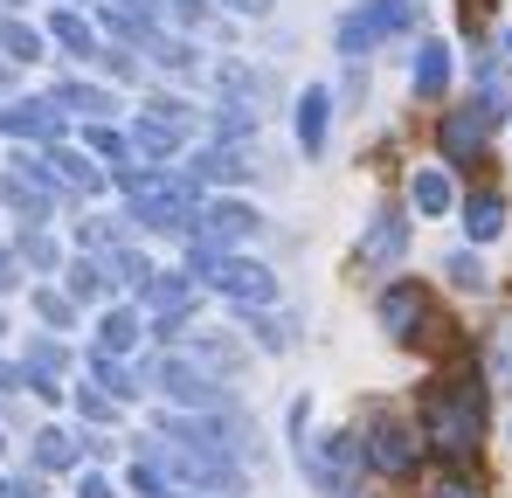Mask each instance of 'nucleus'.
Instances as JSON below:
<instances>
[{"label": "nucleus", "mask_w": 512, "mask_h": 498, "mask_svg": "<svg viewBox=\"0 0 512 498\" xmlns=\"http://www.w3.org/2000/svg\"><path fill=\"white\" fill-rule=\"evenodd\" d=\"M423 443L450 471H464L478 457V443H485V374L478 367L436 374L423 388Z\"/></svg>", "instance_id": "obj_1"}, {"label": "nucleus", "mask_w": 512, "mask_h": 498, "mask_svg": "<svg viewBox=\"0 0 512 498\" xmlns=\"http://www.w3.org/2000/svg\"><path fill=\"white\" fill-rule=\"evenodd\" d=\"M139 450L160 464V478H167L173 492H194V498H243L250 492V471L229 450H201V443H173V436H153Z\"/></svg>", "instance_id": "obj_2"}, {"label": "nucleus", "mask_w": 512, "mask_h": 498, "mask_svg": "<svg viewBox=\"0 0 512 498\" xmlns=\"http://www.w3.org/2000/svg\"><path fill=\"white\" fill-rule=\"evenodd\" d=\"M187 270L215 291V298H229V305H243V312H270L277 305V270L270 263H256L243 249H215V243H187Z\"/></svg>", "instance_id": "obj_3"}, {"label": "nucleus", "mask_w": 512, "mask_h": 498, "mask_svg": "<svg viewBox=\"0 0 512 498\" xmlns=\"http://www.w3.org/2000/svg\"><path fill=\"white\" fill-rule=\"evenodd\" d=\"M139 381L167 402V409H187V415H215V409H229L236 395L222 388V374H208L194 353H180V346H160L146 367H139Z\"/></svg>", "instance_id": "obj_4"}, {"label": "nucleus", "mask_w": 512, "mask_h": 498, "mask_svg": "<svg viewBox=\"0 0 512 498\" xmlns=\"http://www.w3.org/2000/svg\"><path fill=\"white\" fill-rule=\"evenodd\" d=\"M416 21H423L416 0H360V7H346L340 21H333V49H340L346 63H367L381 42L416 35Z\"/></svg>", "instance_id": "obj_5"}, {"label": "nucleus", "mask_w": 512, "mask_h": 498, "mask_svg": "<svg viewBox=\"0 0 512 498\" xmlns=\"http://www.w3.org/2000/svg\"><path fill=\"white\" fill-rule=\"evenodd\" d=\"M291 450H298V471H305V485L319 498H340V492H353V478H360V443L346 436V429H326V436H291Z\"/></svg>", "instance_id": "obj_6"}, {"label": "nucleus", "mask_w": 512, "mask_h": 498, "mask_svg": "<svg viewBox=\"0 0 512 498\" xmlns=\"http://www.w3.org/2000/svg\"><path fill=\"white\" fill-rule=\"evenodd\" d=\"M423 429L409 422V415L395 409H374L367 415V429H360V457H367V471H381V478H409L416 464H423Z\"/></svg>", "instance_id": "obj_7"}, {"label": "nucleus", "mask_w": 512, "mask_h": 498, "mask_svg": "<svg viewBox=\"0 0 512 498\" xmlns=\"http://www.w3.org/2000/svg\"><path fill=\"white\" fill-rule=\"evenodd\" d=\"M70 339L63 332H35L28 346H21V395H42V402H63V381H70Z\"/></svg>", "instance_id": "obj_8"}, {"label": "nucleus", "mask_w": 512, "mask_h": 498, "mask_svg": "<svg viewBox=\"0 0 512 498\" xmlns=\"http://www.w3.org/2000/svg\"><path fill=\"white\" fill-rule=\"evenodd\" d=\"M63 111L49 97H0V139H28V146H63Z\"/></svg>", "instance_id": "obj_9"}, {"label": "nucleus", "mask_w": 512, "mask_h": 498, "mask_svg": "<svg viewBox=\"0 0 512 498\" xmlns=\"http://www.w3.org/2000/svg\"><path fill=\"white\" fill-rule=\"evenodd\" d=\"M485 139H492V118H485L478 104H457V111L436 118V153L450 166H478L485 160Z\"/></svg>", "instance_id": "obj_10"}, {"label": "nucleus", "mask_w": 512, "mask_h": 498, "mask_svg": "<svg viewBox=\"0 0 512 498\" xmlns=\"http://www.w3.org/2000/svg\"><path fill=\"white\" fill-rule=\"evenodd\" d=\"M374 312H381V332H388V339L416 346L423 326H429V291L416 284V277H395V284L381 291V305H374Z\"/></svg>", "instance_id": "obj_11"}, {"label": "nucleus", "mask_w": 512, "mask_h": 498, "mask_svg": "<svg viewBox=\"0 0 512 498\" xmlns=\"http://www.w3.org/2000/svg\"><path fill=\"white\" fill-rule=\"evenodd\" d=\"M90 457V443L77 429H63V422H42L35 429V443H28V464H35V478H77Z\"/></svg>", "instance_id": "obj_12"}, {"label": "nucleus", "mask_w": 512, "mask_h": 498, "mask_svg": "<svg viewBox=\"0 0 512 498\" xmlns=\"http://www.w3.org/2000/svg\"><path fill=\"white\" fill-rule=\"evenodd\" d=\"M256 229H263V215H256L250 201H229V194H215V201L201 208V229H194V236H201V243H215V249H243ZM194 236H187V243H194Z\"/></svg>", "instance_id": "obj_13"}, {"label": "nucleus", "mask_w": 512, "mask_h": 498, "mask_svg": "<svg viewBox=\"0 0 512 498\" xmlns=\"http://www.w3.org/2000/svg\"><path fill=\"white\" fill-rule=\"evenodd\" d=\"M187 173L201 180V187H243V180H256V160H250V146H194L187 153Z\"/></svg>", "instance_id": "obj_14"}, {"label": "nucleus", "mask_w": 512, "mask_h": 498, "mask_svg": "<svg viewBox=\"0 0 512 498\" xmlns=\"http://www.w3.org/2000/svg\"><path fill=\"white\" fill-rule=\"evenodd\" d=\"M402 256H409V215L402 208H381L367 222V236H360V270H388Z\"/></svg>", "instance_id": "obj_15"}, {"label": "nucleus", "mask_w": 512, "mask_h": 498, "mask_svg": "<svg viewBox=\"0 0 512 498\" xmlns=\"http://www.w3.org/2000/svg\"><path fill=\"white\" fill-rule=\"evenodd\" d=\"M49 104H56L63 118H84V125H111V111H118V97H111L104 83H90V77L49 83Z\"/></svg>", "instance_id": "obj_16"}, {"label": "nucleus", "mask_w": 512, "mask_h": 498, "mask_svg": "<svg viewBox=\"0 0 512 498\" xmlns=\"http://www.w3.org/2000/svg\"><path fill=\"white\" fill-rule=\"evenodd\" d=\"M132 146H139V166H173V160H187V125L139 111L132 118Z\"/></svg>", "instance_id": "obj_17"}, {"label": "nucleus", "mask_w": 512, "mask_h": 498, "mask_svg": "<svg viewBox=\"0 0 512 498\" xmlns=\"http://www.w3.org/2000/svg\"><path fill=\"white\" fill-rule=\"evenodd\" d=\"M291 125H298V153H305V160H319V153H326V139H333V90H326V83H305V90H298V118H291Z\"/></svg>", "instance_id": "obj_18"}, {"label": "nucleus", "mask_w": 512, "mask_h": 498, "mask_svg": "<svg viewBox=\"0 0 512 498\" xmlns=\"http://www.w3.org/2000/svg\"><path fill=\"white\" fill-rule=\"evenodd\" d=\"M42 35H49V42H56V49H63L70 63H97V56H104L97 28H90L77 7H49V28H42Z\"/></svg>", "instance_id": "obj_19"}, {"label": "nucleus", "mask_w": 512, "mask_h": 498, "mask_svg": "<svg viewBox=\"0 0 512 498\" xmlns=\"http://www.w3.org/2000/svg\"><path fill=\"white\" fill-rule=\"evenodd\" d=\"M457 215H464V236H471V243H499V236H506V194H499V187L464 194Z\"/></svg>", "instance_id": "obj_20"}, {"label": "nucleus", "mask_w": 512, "mask_h": 498, "mask_svg": "<svg viewBox=\"0 0 512 498\" xmlns=\"http://www.w3.org/2000/svg\"><path fill=\"white\" fill-rule=\"evenodd\" d=\"M139 326H146V312H139V305H104V312H97V339H90V346L125 360V353L139 346Z\"/></svg>", "instance_id": "obj_21"}, {"label": "nucleus", "mask_w": 512, "mask_h": 498, "mask_svg": "<svg viewBox=\"0 0 512 498\" xmlns=\"http://www.w3.org/2000/svg\"><path fill=\"white\" fill-rule=\"evenodd\" d=\"M450 70H457V49L429 35L423 49H416V63H409V83H416V97H443V90H450Z\"/></svg>", "instance_id": "obj_22"}, {"label": "nucleus", "mask_w": 512, "mask_h": 498, "mask_svg": "<svg viewBox=\"0 0 512 498\" xmlns=\"http://www.w3.org/2000/svg\"><path fill=\"white\" fill-rule=\"evenodd\" d=\"M84 146H90V160L104 166L111 180L139 166V146H132V132H118V125H84Z\"/></svg>", "instance_id": "obj_23"}, {"label": "nucleus", "mask_w": 512, "mask_h": 498, "mask_svg": "<svg viewBox=\"0 0 512 498\" xmlns=\"http://www.w3.org/2000/svg\"><path fill=\"white\" fill-rule=\"evenodd\" d=\"M84 367H90V388H104L111 402H139V395H146V381H139V374H132L118 353H97V346H90Z\"/></svg>", "instance_id": "obj_24"}, {"label": "nucleus", "mask_w": 512, "mask_h": 498, "mask_svg": "<svg viewBox=\"0 0 512 498\" xmlns=\"http://www.w3.org/2000/svg\"><path fill=\"white\" fill-rule=\"evenodd\" d=\"M49 166H56V180H63V194H104V180H111V173H104V166L97 160H84V153H70V146H49Z\"/></svg>", "instance_id": "obj_25"}, {"label": "nucleus", "mask_w": 512, "mask_h": 498, "mask_svg": "<svg viewBox=\"0 0 512 498\" xmlns=\"http://www.w3.org/2000/svg\"><path fill=\"white\" fill-rule=\"evenodd\" d=\"M14 256H21V270H42V277H63V263H70L63 243H56L42 222H28V229L14 236Z\"/></svg>", "instance_id": "obj_26"}, {"label": "nucleus", "mask_w": 512, "mask_h": 498, "mask_svg": "<svg viewBox=\"0 0 512 498\" xmlns=\"http://www.w3.org/2000/svg\"><path fill=\"white\" fill-rule=\"evenodd\" d=\"M409 201H416V215L443 222V215L457 208V187H450V173H443V166H423V173L409 180Z\"/></svg>", "instance_id": "obj_27"}, {"label": "nucleus", "mask_w": 512, "mask_h": 498, "mask_svg": "<svg viewBox=\"0 0 512 498\" xmlns=\"http://www.w3.org/2000/svg\"><path fill=\"white\" fill-rule=\"evenodd\" d=\"M208 132H215V146H250V139H256V104L222 97V104L208 111Z\"/></svg>", "instance_id": "obj_28"}, {"label": "nucleus", "mask_w": 512, "mask_h": 498, "mask_svg": "<svg viewBox=\"0 0 512 498\" xmlns=\"http://www.w3.org/2000/svg\"><path fill=\"white\" fill-rule=\"evenodd\" d=\"M63 291H70L77 305H104V298H111V277H104L97 256H70V263H63Z\"/></svg>", "instance_id": "obj_29"}, {"label": "nucleus", "mask_w": 512, "mask_h": 498, "mask_svg": "<svg viewBox=\"0 0 512 498\" xmlns=\"http://www.w3.org/2000/svg\"><path fill=\"white\" fill-rule=\"evenodd\" d=\"M42 42H49V35H42V28H28L21 14H0V56H7L14 70L42 63Z\"/></svg>", "instance_id": "obj_30"}, {"label": "nucleus", "mask_w": 512, "mask_h": 498, "mask_svg": "<svg viewBox=\"0 0 512 498\" xmlns=\"http://www.w3.org/2000/svg\"><path fill=\"white\" fill-rule=\"evenodd\" d=\"M97 263H104V277H111V284H125V291H139V284L153 277V256H146V249H132V243L104 249Z\"/></svg>", "instance_id": "obj_31"}, {"label": "nucleus", "mask_w": 512, "mask_h": 498, "mask_svg": "<svg viewBox=\"0 0 512 498\" xmlns=\"http://www.w3.org/2000/svg\"><path fill=\"white\" fill-rule=\"evenodd\" d=\"M215 83H222V90H236V104H256V97L270 90V77L250 70V63H236V56H222V63H215Z\"/></svg>", "instance_id": "obj_32"}, {"label": "nucleus", "mask_w": 512, "mask_h": 498, "mask_svg": "<svg viewBox=\"0 0 512 498\" xmlns=\"http://www.w3.org/2000/svg\"><path fill=\"white\" fill-rule=\"evenodd\" d=\"M146 56H153L160 70H173V77H194V70H201V49H194L187 35H160V42H153Z\"/></svg>", "instance_id": "obj_33"}, {"label": "nucleus", "mask_w": 512, "mask_h": 498, "mask_svg": "<svg viewBox=\"0 0 512 498\" xmlns=\"http://www.w3.org/2000/svg\"><path fill=\"white\" fill-rule=\"evenodd\" d=\"M250 332H256L263 353H291V346H298V326H291L284 312H250Z\"/></svg>", "instance_id": "obj_34"}, {"label": "nucleus", "mask_w": 512, "mask_h": 498, "mask_svg": "<svg viewBox=\"0 0 512 498\" xmlns=\"http://www.w3.org/2000/svg\"><path fill=\"white\" fill-rule=\"evenodd\" d=\"M35 312H42V326L77 332V298H70V291H56V284H35Z\"/></svg>", "instance_id": "obj_35"}, {"label": "nucleus", "mask_w": 512, "mask_h": 498, "mask_svg": "<svg viewBox=\"0 0 512 498\" xmlns=\"http://www.w3.org/2000/svg\"><path fill=\"white\" fill-rule=\"evenodd\" d=\"M125 243V222H111V215H84L77 222V249L84 256H104V249H118Z\"/></svg>", "instance_id": "obj_36"}, {"label": "nucleus", "mask_w": 512, "mask_h": 498, "mask_svg": "<svg viewBox=\"0 0 512 498\" xmlns=\"http://www.w3.org/2000/svg\"><path fill=\"white\" fill-rule=\"evenodd\" d=\"M443 277H450L457 291H485V284H492L485 263H478V249H450V256H443Z\"/></svg>", "instance_id": "obj_37"}, {"label": "nucleus", "mask_w": 512, "mask_h": 498, "mask_svg": "<svg viewBox=\"0 0 512 498\" xmlns=\"http://www.w3.org/2000/svg\"><path fill=\"white\" fill-rule=\"evenodd\" d=\"M118 409L125 402H111L104 388H77V415H84L90 429H118Z\"/></svg>", "instance_id": "obj_38"}, {"label": "nucleus", "mask_w": 512, "mask_h": 498, "mask_svg": "<svg viewBox=\"0 0 512 498\" xmlns=\"http://www.w3.org/2000/svg\"><path fill=\"white\" fill-rule=\"evenodd\" d=\"M90 70H97V77H104V83H139V63H132L125 49H111V42H104V56H97Z\"/></svg>", "instance_id": "obj_39"}, {"label": "nucleus", "mask_w": 512, "mask_h": 498, "mask_svg": "<svg viewBox=\"0 0 512 498\" xmlns=\"http://www.w3.org/2000/svg\"><path fill=\"white\" fill-rule=\"evenodd\" d=\"M160 14H167V21H180V28H201V21L215 14V0H160Z\"/></svg>", "instance_id": "obj_40"}, {"label": "nucleus", "mask_w": 512, "mask_h": 498, "mask_svg": "<svg viewBox=\"0 0 512 498\" xmlns=\"http://www.w3.org/2000/svg\"><path fill=\"white\" fill-rule=\"evenodd\" d=\"M132 492H139V498H167L173 485L160 478V464H153V457H139V464H132Z\"/></svg>", "instance_id": "obj_41"}, {"label": "nucleus", "mask_w": 512, "mask_h": 498, "mask_svg": "<svg viewBox=\"0 0 512 498\" xmlns=\"http://www.w3.org/2000/svg\"><path fill=\"white\" fill-rule=\"evenodd\" d=\"M77 498H118V485H111V478H104V471H77Z\"/></svg>", "instance_id": "obj_42"}, {"label": "nucleus", "mask_w": 512, "mask_h": 498, "mask_svg": "<svg viewBox=\"0 0 512 498\" xmlns=\"http://www.w3.org/2000/svg\"><path fill=\"white\" fill-rule=\"evenodd\" d=\"M21 284V256H14V243H0V298Z\"/></svg>", "instance_id": "obj_43"}, {"label": "nucleus", "mask_w": 512, "mask_h": 498, "mask_svg": "<svg viewBox=\"0 0 512 498\" xmlns=\"http://www.w3.org/2000/svg\"><path fill=\"white\" fill-rule=\"evenodd\" d=\"M0 498H42V478H0Z\"/></svg>", "instance_id": "obj_44"}, {"label": "nucleus", "mask_w": 512, "mask_h": 498, "mask_svg": "<svg viewBox=\"0 0 512 498\" xmlns=\"http://www.w3.org/2000/svg\"><path fill=\"white\" fill-rule=\"evenodd\" d=\"M436 498H478V492H471L464 471H450V478H436Z\"/></svg>", "instance_id": "obj_45"}, {"label": "nucleus", "mask_w": 512, "mask_h": 498, "mask_svg": "<svg viewBox=\"0 0 512 498\" xmlns=\"http://www.w3.org/2000/svg\"><path fill=\"white\" fill-rule=\"evenodd\" d=\"M104 7H125V14H146V21H160V0H104Z\"/></svg>", "instance_id": "obj_46"}, {"label": "nucleus", "mask_w": 512, "mask_h": 498, "mask_svg": "<svg viewBox=\"0 0 512 498\" xmlns=\"http://www.w3.org/2000/svg\"><path fill=\"white\" fill-rule=\"evenodd\" d=\"M215 7H229V14H250V21H256V14H270V0H215Z\"/></svg>", "instance_id": "obj_47"}, {"label": "nucleus", "mask_w": 512, "mask_h": 498, "mask_svg": "<svg viewBox=\"0 0 512 498\" xmlns=\"http://www.w3.org/2000/svg\"><path fill=\"white\" fill-rule=\"evenodd\" d=\"M14 388H21V367H14V360H0V395H14Z\"/></svg>", "instance_id": "obj_48"}, {"label": "nucleus", "mask_w": 512, "mask_h": 498, "mask_svg": "<svg viewBox=\"0 0 512 498\" xmlns=\"http://www.w3.org/2000/svg\"><path fill=\"white\" fill-rule=\"evenodd\" d=\"M0 97H14V63L0 56Z\"/></svg>", "instance_id": "obj_49"}, {"label": "nucleus", "mask_w": 512, "mask_h": 498, "mask_svg": "<svg viewBox=\"0 0 512 498\" xmlns=\"http://www.w3.org/2000/svg\"><path fill=\"white\" fill-rule=\"evenodd\" d=\"M14 7H21V0H0V14H14Z\"/></svg>", "instance_id": "obj_50"}, {"label": "nucleus", "mask_w": 512, "mask_h": 498, "mask_svg": "<svg viewBox=\"0 0 512 498\" xmlns=\"http://www.w3.org/2000/svg\"><path fill=\"white\" fill-rule=\"evenodd\" d=\"M49 7H77V0H49Z\"/></svg>", "instance_id": "obj_51"}, {"label": "nucleus", "mask_w": 512, "mask_h": 498, "mask_svg": "<svg viewBox=\"0 0 512 498\" xmlns=\"http://www.w3.org/2000/svg\"><path fill=\"white\" fill-rule=\"evenodd\" d=\"M0 457H7V429H0Z\"/></svg>", "instance_id": "obj_52"}, {"label": "nucleus", "mask_w": 512, "mask_h": 498, "mask_svg": "<svg viewBox=\"0 0 512 498\" xmlns=\"http://www.w3.org/2000/svg\"><path fill=\"white\" fill-rule=\"evenodd\" d=\"M0 332H7V305H0Z\"/></svg>", "instance_id": "obj_53"}, {"label": "nucleus", "mask_w": 512, "mask_h": 498, "mask_svg": "<svg viewBox=\"0 0 512 498\" xmlns=\"http://www.w3.org/2000/svg\"><path fill=\"white\" fill-rule=\"evenodd\" d=\"M506 56H512V28H506Z\"/></svg>", "instance_id": "obj_54"}, {"label": "nucleus", "mask_w": 512, "mask_h": 498, "mask_svg": "<svg viewBox=\"0 0 512 498\" xmlns=\"http://www.w3.org/2000/svg\"><path fill=\"white\" fill-rule=\"evenodd\" d=\"M167 498H194V492H167Z\"/></svg>", "instance_id": "obj_55"}, {"label": "nucleus", "mask_w": 512, "mask_h": 498, "mask_svg": "<svg viewBox=\"0 0 512 498\" xmlns=\"http://www.w3.org/2000/svg\"><path fill=\"white\" fill-rule=\"evenodd\" d=\"M340 498H353V492H340Z\"/></svg>", "instance_id": "obj_56"}]
</instances>
